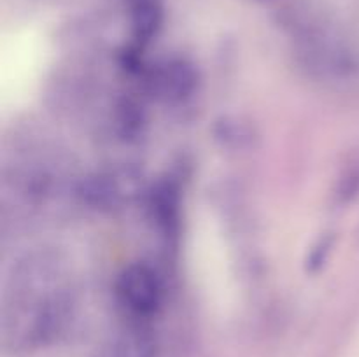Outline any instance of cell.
<instances>
[{"mask_svg":"<svg viewBox=\"0 0 359 357\" xmlns=\"http://www.w3.org/2000/svg\"><path fill=\"white\" fill-rule=\"evenodd\" d=\"M151 216L156 226L163 231H170L177 224L179 202L177 191L170 184H160L151 195Z\"/></svg>","mask_w":359,"mask_h":357,"instance_id":"8992f818","label":"cell"},{"mask_svg":"<svg viewBox=\"0 0 359 357\" xmlns=\"http://www.w3.org/2000/svg\"><path fill=\"white\" fill-rule=\"evenodd\" d=\"M332 248H333V237L325 234V237L319 238V240L312 245L311 251H309L307 254V262H305V266H307L309 272L312 273L319 272V270H321L323 266L326 265V261L330 259V252H332Z\"/></svg>","mask_w":359,"mask_h":357,"instance_id":"52a82bcc","label":"cell"},{"mask_svg":"<svg viewBox=\"0 0 359 357\" xmlns=\"http://www.w3.org/2000/svg\"><path fill=\"white\" fill-rule=\"evenodd\" d=\"M214 139L223 149L233 150V153H244L255 147L258 140V132L251 121L237 118V115H226L216 121L214 126Z\"/></svg>","mask_w":359,"mask_h":357,"instance_id":"277c9868","label":"cell"},{"mask_svg":"<svg viewBox=\"0 0 359 357\" xmlns=\"http://www.w3.org/2000/svg\"><path fill=\"white\" fill-rule=\"evenodd\" d=\"M119 308L128 317L147 321L160 314L165 303V284L160 272L149 262L135 261L119 272L114 284Z\"/></svg>","mask_w":359,"mask_h":357,"instance_id":"6da1fadb","label":"cell"},{"mask_svg":"<svg viewBox=\"0 0 359 357\" xmlns=\"http://www.w3.org/2000/svg\"><path fill=\"white\" fill-rule=\"evenodd\" d=\"M132 30L139 41H151L156 37L163 23V7L160 0H130Z\"/></svg>","mask_w":359,"mask_h":357,"instance_id":"5b68a950","label":"cell"},{"mask_svg":"<svg viewBox=\"0 0 359 357\" xmlns=\"http://www.w3.org/2000/svg\"><path fill=\"white\" fill-rule=\"evenodd\" d=\"M142 192V174L137 168L118 164L88 175L79 188V196L88 206L100 212L125 209Z\"/></svg>","mask_w":359,"mask_h":357,"instance_id":"7a4b0ae2","label":"cell"},{"mask_svg":"<svg viewBox=\"0 0 359 357\" xmlns=\"http://www.w3.org/2000/svg\"><path fill=\"white\" fill-rule=\"evenodd\" d=\"M151 93L165 105H184L200 90V74L195 63L181 56L163 58L149 74Z\"/></svg>","mask_w":359,"mask_h":357,"instance_id":"3957f363","label":"cell"}]
</instances>
